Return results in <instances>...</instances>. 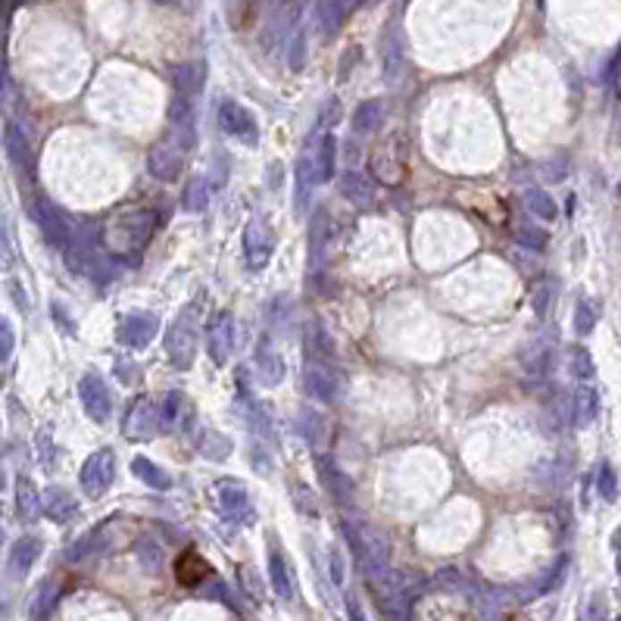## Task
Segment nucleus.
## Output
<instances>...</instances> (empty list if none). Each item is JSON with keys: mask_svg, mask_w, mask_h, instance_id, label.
I'll return each mask as SVG.
<instances>
[{"mask_svg": "<svg viewBox=\"0 0 621 621\" xmlns=\"http://www.w3.org/2000/svg\"><path fill=\"white\" fill-rule=\"evenodd\" d=\"M338 119H340V104H338V97H331V100L325 104V110L319 113V122H315L313 131H315V135H325V131L331 129V125L338 122Z\"/></svg>", "mask_w": 621, "mask_h": 621, "instance_id": "obj_49", "label": "nucleus"}, {"mask_svg": "<svg viewBox=\"0 0 621 621\" xmlns=\"http://www.w3.org/2000/svg\"><path fill=\"white\" fill-rule=\"evenodd\" d=\"M347 609H350V616H353V618H363V612H359L357 597H347Z\"/></svg>", "mask_w": 621, "mask_h": 621, "instance_id": "obj_56", "label": "nucleus"}, {"mask_svg": "<svg viewBox=\"0 0 621 621\" xmlns=\"http://www.w3.org/2000/svg\"><path fill=\"white\" fill-rule=\"evenodd\" d=\"M31 213H35L38 225H41L44 238H47L50 244L60 247V250H66V247L72 244V234H75L72 219H69V215L63 213V209L56 206L54 200L38 197L35 204H31Z\"/></svg>", "mask_w": 621, "mask_h": 621, "instance_id": "obj_6", "label": "nucleus"}, {"mask_svg": "<svg viewBox=\"0 0 621 621\" xmlns=\"http://www.w3.org/2000/svg\"><path fill=\"white\" fill-rule=\"evenodd\" d=\"M518 363H522V369L528 372L531 378H547L550 372H553V365H556L553 344H547L543 338L531 340V344L518 353Z\"/></svg>", "mask_w": 621, "mask_h": 621, "instance_id": "obj_16", "label": "nucleus"}, {"mask_svg": "<svg viewBox=\"0 0 621 621\" xmlns=\"http://www.w3.org/2000/svg\"><path fill=\"white\" fill-rule=\"evenodd\" d=\"M384 119V110L378 100H365V104L357 106V113H353V131L357 135H369V131H375L378 125H382Z\"/></svg>", "mask_w": 621, "mask_h": 621, "instance_id": "obj_32", "label": "nucleus"}, {"mask_svg": "<svg viewBox=\"0 0 621 621\" xmlns=\"http://www.w3.org/2000/svg\"><path fill=\"white\" fill-rule=\"evenodd\" d=\"M194 309H197V303L194 306H188L185 313H181V319L175 322L172 328H169V338H166V357L169 363L175 365V369H191L194 365V357H197V334H194Z\"/></svg>", "mask_w": 621, "mask_h": 621, "instance_id": "obj_3", "label": "nucleus"}, {"mask_svg": "<svg viewBox=\"0 0 621 621\" xmlns=\"http://www.w3.org/2000/svg\"><path fill=\"white\" fill-rule=\"evenodd\" d=\"M269 584L281 600H294V581H290V568H288L284 553L278 547H269Z\"/></svg>", "mask_w": 621, "mask_h": 621, "instance_id": "obj_25", "label": "nucleus"}, {"mask_svg": "<svg viewBox=\"0 0 621 621\" xmlns=\"http://www.w3.org/2000/svg\"><path fill=\"white\" fill-rule=\"evenodd\" d=\"M154 231H156V213H150V209H131V213L116 215L106 225L104 244L116 256H129V253H141L150 244Z\"/></svg>", "mask_w": 621, "mask_h": 621, "instance_id": "obj_1", "label": "nucleus"}, {"mask_svg": "<svg viewBox=\"0 0 621 621\" xmlns=\"http://www.w3.org/2000/svg\"><path fill=\"white\" fill-rule=\"evenodd\" d=\"M116 372H119V375H125V378H122L125 384L135 382V365H131V363H122V359H119V363H116Z\"/></svg>", "mask_w": 621, "mask_h": 621, "instance_id": "obj_55", "label": "nucleus"}, {"mask_svg": "<svg viewBox=\"0 0 621 621\" xmlns=\"http://www.w3.org/2000/svg\"><path fill=\"white\" fill-rule=\"evenodd\" d=\"M38 556H41V541L38 537H19L10 550V575H16V578L29 575V568L38 562Z\"/></svg>", "mask_w": 621, "mask_h": 621, "instance_id": "obj_24", "label": "nucleus"}, {"mask_svg": "<svg viewBox=\"0 0 621 621\" xmlns=\"http://www.w3.org/2000/svg\"><path fill=\"white\" fill-rule=\"evenodd\" d=\"M54 603H56V584H44L41 593H38V600H35V606H31V616L44 618L50 609H54Z\"/></svg>", "mask_w": 621, "mask_h": 621, "instance_id": "obj_48", "label": "nucleus"}, {"mask_svg": "<svg viewBox=\"0 0 621 621\" xmlns=\"http://www.w3.org/2000/svg\"><path fill=\"white\" fill-rule=\"evenodd\" d=\"M215 497H219V512L234 524H244V522H253V499L244 487L238 484H215Z\"/></svg>", "mask_w": 621, "mask_h": 621, "instance_id": "obj_14", "label": "nucleus"}, {"mask_svg": "<svg viewBox=\"0 0 621 621\" xmlns=\"http://www.w3.org/2000/svg\"><path fill=\"white\" fill-rule=\"evenodd\" d=\"M181 204H185L188 213H204L206 204H209V185H206V179H200V175H197V179L188 181Z\"/></svg>", "mask_w": 621, "mask_h": 621, "instance_id": "obj_37", "label": "nucleus"}, {"mask_svg": "<svg viewBox=\"0 0 621 621\" xmlns=\"http://www.w3.org/2000/svg\"><path fill=\"white\" fill-rule=\"evenodd\" d=\"M566 172H568V163L562 160H553V163H543V175H547V181H562L566 179Z\"/></svg>", "mask_w": 621, "mask_h": 621, "instance_id": "obj_53", "label": "nucleus"}, {"mask_svg": "<svg viewBox=\"0 0 621 621\" xmlns=\"http://www.w3.org/2000/svg\"><path fill=\"white\" fill-rule=\"evenodd\" d=\"M4 144H6V154H10L13 166L29 172V169H31V144H29V138L22 135V129H19L16 122H6Z\"/></svg>", "mask_w": 621, "mask_h": 621, "instance_id": "obj_26", "label": "nucleus"}, {"mask_svg": "<svg viewBox=\"0 0 621 621\" xmlns=\"http://www.w3.org/2000/svg\"><path fill=\"white\" fill-rule=\"evenodd\" d=\"M600 415V394L597 388H591V384H581L578 390L572 394V407H568V418H572L575 428H591L593 422H597Z\"/></svg>", "mask_w": 621, "mask_h": 621, "instance_id": "obj_18", "label": "nucleus"}, {"mask_svg": "<svg viewBox=\"0 0 621 621\" xmlns=\"http://www.w3.org/2000/svg\"><path fill=\"white\" fill-rule=\"evenodd\" d=\"M319 188V179H315V141H306V150L297 160V172H294V209L297 215H303L313 204V191Z\"/></svg>", "mask_w": 621, "mask_h": 621, "instance_id": "obj_11", "label": "nucleus"}, {"mask_svg": "<svg viewBox=\"0 0 621 621\" xmlns=\"http://www.w3.org/2000/svg\"><path fill=\"white\" fill-rule=\"evenodd\" d=\"M38 447H41V459L47 462L54 456V443H50V434L47 431H38Z\"/></svg>", "mask_w": 621, "mask_h": 621, "instance_id": "obj_54", "label": "nucleus"}, {"mask_svg": "<svg viewBox=\"0 0 621 621\" xmlns=\"http://www.w3.org/2000/svg\"><path fill=\"white\" fill-rule=\"evenodd\" d=\"M206 350L215 365H225L234 350V315L219 313L206 328Z\"/></svg>", "mask_w": 621, "mask_h": 621, "instance_id": "obj_13", "label": "nucleus"}, {"mask_svg": "<svg viewBox=\"0 0 621 621\" xmlns=\"http://www.w3.org/2000/svg\"><path fill=\"white\" fill-rule=\"evenodd\" d=\"M328 568H331V584L334 587H344L347 581V566H344V553L338 547L328 550Z\"/></svg>", "mask_w": 621, "mask_h": 621, "instance_id": "obj_50", "label": "nucleus"}, {"mask_svg": "<svg viewBox=\"0 0 621 621\" xmlns=\"http://www.w3.org/2000/svg\"><path fill=\"white\" fill-rule=\"evenodd\" d=\"M219 125L225 135L238 138L240 144H256L259 141V125H256V116H253L247 106L234 104V100H222L219 104Z\"/></svg>", "mask_w": 621, "mask_h": 621, "instance_id": "obj_9", "label": "nucleus"}, {"mask_svg": "<svg viewBox=\"0 0 621 621\" xmlns=\"http://www.w3.org/2000/svg\"><path fill=\"white\" fill-rule=\"evenodd\" d=\"M272 250H275V238H272L269 225H265L263 219H253L247 222L244 228V263L247 269L259 272L269 265L272 259Z\"/></svg>", "mask_w": 621, "mask_h": 621, "instance_id": "obj_10", "label": "nucleus"}, {"mask_svg": "<svg viewBox=\"0 0 621 621\" xmlns=\"http://www.w3.org/2000/svg\"><path fill=\"white\" fill-rule=\"evenodd\" d=\"M431 584H434L437 591H449V593L472 591V584H468V578L459 572V568H441V572L434 575V581H431Z\"/></svg>", "mask_w": 621, "mask_h": 621, "instance_id": "obj_38", "label": "nucleus"}, {"mask_svg": "<svg viewBox=\"0 0 621 621\" xmlns=\"http://www.w3.org/2000/svg\"><path fill=\"white\" fill-rule=\"evenodd\" d=\"M566 572H568V556H559V562H556V568H553V572L541 575V581H537L534 593H547V591H556V587L562 584V575H566Z\"/></svg>", "mask_w": 621, "mask_h": 621, "instance_id": "obj_44", "label": "nucleus"}, {"mask_svg": "<svg viewBox=\"0 0 621 621\" xmlns=\"http://www.w3.org/2000/svg\"><path fill=\"white\" fill-rule=\"evenodd\" d=\"M506 600H509V593L506 591H497V587H484V591H478V597H474V606H478L481 616L493 618L503 612Z\"/></svg>", "mask_w": 621, "mask_h": 621, "instance_id": "obj_36", "label": "nucleus"}, {"mask_svg": "<svg viewBox=\"0 0 621 621\" xmlns=\"http://www.w3.org/2000/svg\"><path fill=\"white\" fill-rule=\"evenodd\" d=\"M344 10H347L344 0H315L313 25L322 41H334L338 38L340 25H344Z\"/></svg>", "mask_w": 621, "mask_h": 621, "instance_id": "obj_17", "label": "nucleus"}, {"mask_svg": "<svg viewBox=\"0 0 621 621\" xmlns=\"http://www.w3.org/2000/svg\"><path fill=\"white\" fill-rule=\"evenodd\" d=\"M97 547H100V534H97V531H91V534H85L81 541H75L72 547H69L66 559L69 562H79V559H85L88 553H97Z\"/></svg>", "mask_w": 621, "mask_h": 621, "instance_id": "obj_46", "label": "nucleus"}, {"mask_svg": "<svg viewBox=\"0 0 621 621\" xmlns=\"http://www.w3.org/2000/svg\"><path fill=\"white\" fill-rule=\"evenodd\" d=\"M303 390L309 394V400L315 403H334L340 394V382L325 363H309L303 369Z\"/></svg>", "mask_w": 621, "mask_h": 621, "instance_id": "obj_12", "label": "nucleus"}, {"mask_svg": "<svg viewBox=\"0 0 621 621\" xmlns=\"http://www.w3.org/2000/svg\"><path fill=\"white\" fill-rule=\"evenodd\" d=\"M616 568H618V578H621V547H618V553H616Z\"/></svg>", "mask_w": 621, "mask_h": 621, "instance_id": "obj_57", "label": "nucleus"}, {"mask_svg": "<svg viewBox=\"0 0 621 621\" xmlns=\"http://www.w3.org/2000/svg\"><path fill=\"white\" fill-rule=\"evenodd\" d=\"M306 350L309 353H322V357H328V359L334 357L331 338H328V331L319 325V322H313V325L306 328Z\"/></svg>", "mask_w": 621, "mask_h": 621, "instance_id": "obj_40", "label": "nucleus"}, {"mask_svg": "<svg viewBox=\"0 0 621 621\" xmlns=\"http://www.w3.org/2000/svg\"><path fill=\"white\" fill-rule=\"evenodd\" d=\"M13 350H16V334H13L10 319H4V322H0V363H4V365L10 363Z\"/></svg>", "mask_w": 621, "mask_h": 621, "instance_id": "obj_51", "label": "nucleus"}, {"mask_svg": "<svg viewBox=\"0 0 621 621\" xmlns=\"http://www.w3.org/2000/svg\"><path fill=\"white\" fill-rule=\"evenodd\" d=\"M160 334V319L150 313H129L119 319L116 340L131 350H144V347L154 344V338Z\"/></svg>", "mask_w": 621, "mask_h": 621, "instance_id": "obj_8", "label": "nucleus"}, {"mask_svg": "<svg viewBox=\"0 0 621 621\" xmlns=\"http://www.w3.org/2000/svg\"><path fill=\"white\" fill-rule=\"evenodd\" d=\"M556 294H559V288H556V281H543V284H537L534 294H531V309H534V313L543 319V315H547L550 309H553Z\"/></svg>", "mask_w": 621, "mask_h": 621, "instance_id": "obj_39", "label": "nucleus"}, {"mask_svg": "<svg viewBox=\"0 0 621 621\" xmlns=\"http://www.w3.org/2000/svg\"><path fill=\"white\" fill-rule=\"evenodd\" d=\"M79 400H81V409L91 422L97 424H106L113 415V397H110V388L100 375H81L79 382Z\"/></svg>", "mask_w": 621, "mask_h": 621, "instance_id": "obj_7", "label": "nucleus"}, {"mask_svg": "<svg viewBox=\"0 0 621 621\" xmlns=\"http://www.w3.org/2000/svg\"><path fill=\"white\" fill-rule=\"evenodd\" d=\"M172 81H175V88H179V94H188V97H191L194 91H200V69L197 66H175Z\"/></svg>", "mask_w": 621, "mask_h": 621, "instance_id": "obj_42", "label": "nucleus"}, {"mask_svg": "<svg viewBox=\"0 0 621 621\" xmlns=\"http://www.w3.org/2000/svg\"><path fill=\"white\" fill-rule=\"evenodd\" d=\"M621 547V528H618V534H616V550Z\"/></svg>", "mask_w": 621, "mask_h": 621, "instance_id": "obj_59", "label": "nucleus"}, {"mask_svg": "<svg viewBox=\"0 0 621 621\" xmlns=\"http://www.w3.org/2000/svg\"><path fill=\"white\" fill-rule=\"evenodd\" d=\"M284 54H288V69H294V72H300V69L306 66V22H303L300 10H297V19H294V25H290Z\"/></svg>", "mask_w": 621, "mask_h": 621, "instance_id": "obj_27", "label": "nucleus"}, {"mask_svg": "<svg viewBox=\"0 0 621 621\" xmlns=\"http://www.w3.org/2000/svg\"><path fill=\"white\" fill-rule=\"evenodd\" d=\"M197 449H200V456H206L209 462H225L228 456H231V441H228L225 434H219V431L204 428L197 437Z\"/></svg>", "mask_w": 621, "mask_h": 621, "instance_id": "obj_30", "label": "nucleus"}, {"mask_svg": "<svg viewBox=\"0 0 621 621\" xmlns=\"http://www.w3.org/2000/svg\"><path fill=\"white\" fill-rule=\"evenodd\" d=\"M194 147V125H175L169 122V135L160 144H154L147 154V169L154 179L175 181L185 172L188 150Z\"/></svg>", "mask_w": 621, "mask_h": 621, "instance_id": "obj_2", "label": "nucleus"}, {"mask_svg": "<svg viewBox=\"0 0 621 621\" xmlns=\"http://www.w3.org/2000/svg\"><path fill=\"white\" fill-rule=\"evenodd\" d=\"M524 204H528L531 213H534L537 219H543V222H553L556 215H559V206H556V200L550 197L547 191H541V188H531V191L524 194Z\"/></svg>", "mask_w": 621, "mask_h": 621, "instance_id": "obj_34", "label": "nucleus"}, {"mask_svg": "<svg viewBox=\"0 0 621 621\" xmlns=\"http://www.w3.org/2000/svg\"><path fill=\"white\" fill-rule=\"evenodd\" d=\"M593 328H597V309H593V303L587 300V297H581L578 306H575V331H578L581 338H587Z\"/></svg>", "mask_w": 621, "mask_h": 621, "instance_id": "obj_41", "label": "nucleus"}, {"mask_svg": "<svg viewBox=\"0 0 621 621\" xmlns=\"http://www.w3.org/2000/svg\"><path fill=\"white\" fill-rule=\"evenodd\" d=\"M41 512H44V497L35 491V484H31L29 478H19V484H16V516L22 518V522H35Z\"/></svg>", "mask_w": 621, "mask_h": 621, "instance_id": "obj_28", "label": "nucleus"}, {"mask_svg": "<svg viewBox=\"0 0 621 621\" xmlns=\"http://www.w3.org/2000/svg\"><path fill=\"white\" fill-rule=\"evenodd\" d=\"M568 372H572V378H578V382L597 378V363H593L587 347H572V353H568Z\"/></svg>", "mask_w": 621, "mask_h": 621, "instance_id": "obj_33", "label": "nucleus"}, {"mask_svg": "<svg viewBox=\"0 0 621 621\" xmlns=\"http://www.w3.org/2000/svg\"><path fill=\"white\" fill-rule=\"evenodd\" d=\"M163 428V413L150 397H135L129 407V413L122 418V434L129 441L141 443V441H154Z\"/></svg>", "mask_w": 621, "mask_h": 621, "instance_id": "obj_4", "label": "nucleus"}, {"mask_svg": "<svg viewBox=\"0 0 621 621\" xmlns=\"http://www.w3.org/2000/svg\"><path fill=\"white\" fill-rule=\"evenodd\" d=\"M294 506L300 512H306V516H319V506H315V493L306 491V487H300V499L294 497Z\"/></svg>", "mask_w": 621, "mask_h": 621, "instance_id": "obj_52", "label": "nucleus"}, {"mask_svg": "<svg viewBox=\"0 0 621 621\" xmlns=\"http://www.w3.org/2000/svg\"><path fill=\"white\" fill-rule=\"evenodd\" d=\"M297 431H300L306 443L319 447L322 437H325V422H322V415L313 407H300V413H297Z\"/></svg>", "mask_w": 621, "mask_h": 621, "instance_id": "obj_31", "label": "nucleus"}, {"mask_svg": "<svg viewBox=\"0 0 621 621\" xmlns=\"http://www.w3.org/2000/svg\"><path fill=\"white\" fill-rule=\"evenodd\" d=\"M160 413H163V424H166V428H185V424L194 422L191 400H188L185 394H179V390H172V394L163 397Z\"/></svg>", "mask_w": 621, "mask_h": 621, "instance_id": "obj_22", "label": "nucleus"}, {"mask_svg": "<svg viewBox=\"0 0 621 621\" xmlns=\"http://www.w3.org/2000/svg\"><path fill=\"white\" fill-rule=\"evenodd\" d=\"M597 491H600V497H603L606 503H612V499H616V493H618V481H616V472H612L609 462H603V466H600Z\"/></svg>", "mask_w": 621, "mask_h": 621, "instance_id": "obj_45", "label": "nucleus"}, {"mask_svg": "<svg viewBox=\"0 0 621 621\" xmlns=\"http://www.w3.org/2000/svg\"><path fill=\"white\" fill-rule=\"evenodd\" d=\"M400 72H403V44H400V38L390 31V35L384 38V75H388V81H397Z\"/></svg>", "mask_w": 621, "mask_h": 621, "instance_id": "obj_35", "label": "nucleus"}, {"mask_svg": "<svg viewBox=\"0 0 621 621\" xmlns=\"http://www.w3.org/2000/svg\"><path fill=\"white\" fill-rule=\"evenodd\" d=\"M154 4H185V0H154Z\"/></svg>", "mask_w": 621, "mask_h": 621, "instance_id": "obj_58", "label": "nucleus"}, {"mask_svg": "<svg viewBox=\"0 0 621 621\" xmlns=\"http://www.w3.org/2000/svg\"><path fill=\"white\" fill-rule=\"evenodd\" d=\"M516 240L522 247H528V250H543V247H547V234H543V228H534V225H518Z\"/></svg>", "mask_w": 621, "mask_h": 621, "instance_id": "obj_43", "label": "nucleus"}, {"mask_svg": "<svg viewBox=\"0 0 621 621\" xmlns=\"http://www.w3.org/2000/svg\"><path fill=\"white\" fill-rule=\"evenodd\" d=\"M131 472H135V478H141L147 487H154V491H169V487H172V474H169L166 468L156 466V462H150L147 456H135V459H131Z\"/></svg>", "mask_w": 621, "mask_h": 621, "instance_id": "obj_29", "label": "nucleus"}, {"mask_svg": "<svg viewBox=\"0 0 621 621\" xmlns=\"http://www.w3.org/2000/svg\"><path fill=\"white\" fill-rule=\"evenodd\" d=\"M309 141H315V179L319 185H328L334 179V166H338V138L331 131L325 135H309Z\"/></svg>", "mask_w": 621, "mask_h": 621, "instance_id": "obj_19", "label": "nucleus"}, {"mask_svg": "<svg viewBox=\"0 0 621 621\" xmlns=\"http://www.w3.org/2000/svg\"><path fill=\"white\" fill-rule=\"evenodd\" d=\"M113 481H116V453L110 447H104L88 456V462L81 466V491L91 499H97L110 491Z\"/></svg>", "mask_w": 621, "mask_h": 621, "instance_id": "obj_5", "label": "nucleus"}, {"mask_svg": "<svg viewBox=\"0 0 621 621\" xmlns=\"http://www.w3.org/2000/svg\"><path fill=\"white\" fill-rule=\"evenodd\" d=\"M340 194L357 206L375 204V185H372L369 175L357 172V169H347V172L340 175Z\"/></svg>", "mask_w": 621, "mask_h": 621, "instance_id": "obj_21", "label": "nucleus"}, {"mask_svg": "<svg viewBox=\"0 0 621 621\" xmlns=\"http://www.w3.org/2000/svg\"><path fill=\"white\" fill-rule=\"evenodd\" d=\"M138 559H141L144 568H150V572H156V568L163 566V550L156 547L154 541H138Z\"/></svg>", "mask_w": 621, "mask_h": 621, "instance_id": "obj_47", "label": "nucleus"}, {"mask_svg": "<svg viewBox=\"0 0 621 621\" xmlns=\"http://www.w3.org/2000/svg\"><path fill=\"white\" fill-rule=\"evenodd\" d=\"M256 372H259V378H263V384H272V388L281 384V378H284V359L269 340H263V344L256 347Z\"/></svg>", "mask_w": 621, "mask_h": 621, "instance_id": "obj_23", "label": "nucleus"}, {"mask_svg": "<svg viewBox=\"0 0 621 621\" xmlns=\"http://www.w3.org/2000/svg\"><path fill=\"white\" fill-rule=\"evenodd\" d=\"M41 497H44V516L56 524L69 522V518L79 512V503H75V497L66 491V487H47Z\"/></svg>", "mask_w": 621, "mask_h": 621, "instance_id": "obj_20", "label": "nucleus"}, {"mask_svg": "<svg viewBox=\"0 0 621 621\" xmlns=\"http://www.w3.org/2000/svg\"><path fill=\"white\" fill-rule=\"evenodd\" d=\"M315 472H319L322 484H325L328 497L338 499L340 506H347L353 499V487H350V478L340 472V466L325 453H315Z\"/></svg>", "mask_w": 621, "mask_h": 621, "instance_id": "obj_15", "label": "nucleus"}]
</instances>
